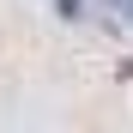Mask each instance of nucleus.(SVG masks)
<instances>
[{
	"mask_svg": "<svg viewBox=\"0 0 133 133\" xmlns=\"http://www.w3.org/2000/svg\"><path fill=\"white\" fill-rule=\"evenodd\" d=\"M109 6H121V12H127V18H133V0H109Z\"/></svg>",
	"mask_w": 133,
	"mask_h": 133,
	"instance_id": "1",
	"label": "nucleus"
}]
</instances>
